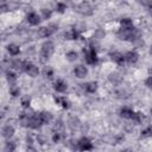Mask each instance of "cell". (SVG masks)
<instances>
[{
  "instance_id": "1",
  "label": "cell",
  "mask_w": 152,
  "mask_h": 152,
  "mask_svg": "<svg viewBox=\"0 0 152 152\" xmlns=\"http://www.w3.org/2000/svg\"><path fill=\"white\" fill-rule=\"evenodd\" d=\"M116 37L120 40H125V42H131V43H137L139 40H141V32L138 27H133L131 30H122L119 28L116 31Z\"/></svg>"
},
{
  "instance_id": "2",
  "label": "cell",
  "mask_w": 152,
  "mask_h": 152,
  "mask_svg": "<svg viewBox=\"0 0 152 152\" xmlns=\"http://www.w3.org/2000/svg\"><path fill=\"white\" fill-rule=\"evenodd\" d=\"M84 61L88 65H96L99 63V57H97V49L94 42H90L88 48H83L82 50Z\"/></svg>"
},
{
  "instance_id": "3",
  "label": "cell",
  "mask_w": 152,
  "mask_h": 152,
  "mask_svg": "<svg viewBox=\"0 0 152 152\" xmlns=\"http://www.w3.org/2000/svg\"><path fill=\"white\" fill-rule=\"evenodd\" d=\"M55 52V44L51 40H45L40 46V59L43 62L51 58V56Z\"/></svg>"
},
{
  "instance_id": "4",
  "label": "cell",
  "mask_w": 152,
  "mask_h": 152,
  "mask_svg": "<svg viewBox=\"0 0 152 152\" xmlns=\"http://www.w3.org/2000/svg\"><path fill=\"white\" fill-rule=\"evenodd\" d=\"M74 11L80 13L81 15L89 17L94 13V7L89 1H82V2H78V4L74 5Z\"/></svg>"
},
{
  "instance_id": "5",
  "label": "cell",
  "mask_w": 152,
  "mask_h": 152,
  "mask_svg": "<svg viewBox=\"0 0 152 152\" xmlns=\"http://www.w3.org/2000/svg\"><path fill=\"white\" fill-rule=\"evenodd\" d=\"M58 30V24L50 23L48 26H42L37 30V36L39 38H49Z\"/></svg>"
},
{
  "instance_id": "6",
  "label": "cell",
  "mask_w": 152,
  "mask_h": 152,
  "mask_svg": "<svg viewBox=\"0 0 152 152\" xmlns=\"http://www.w3.org/2000/svg\"><path fill=\"white\" fill-rule=\"evenodd\" d=\"M42 126H43V121H42V119H40L39 113H36V112H34L32 115L28 116L26 127H28V128H31V129H39Z\"/></svg>"
},
{
  "instance_id": "7",
  "label": "cell",
  "mask_w": 152,
  "mask_h": 152,
  "mask_svg": "<svg viewBox=\"0 0 152 152\" xmlns=\"http://www.w3.org/2000/svg\"><path fill=\"white\" fill-rule=\"evenodd\" d=\"M94 147V144L91 141L90 138L88 137H82L80 139H77V150L82 151V152H88L91 151Z\"/></svg>"
},
{
  "instance_id": "8",
  "label": "cell",
  "mask_w": 152,
  "mask_h": 152,
  "mask_svg": "<svg viewBox=\"0 0 152 152\" xmlns=\"http://www.w3.org/2000/svg\"><path fill=\"white\" fill-rule=\"evenodd\" d=\"M24 72L26 75H28L30 77H37L40 72L38 65H36L34 63L32 62H26L25 63V68H24Z\"/></svg>"
},
{
  "instance_id": "9",
  "label": "cell",
  "mask_w": 152,
  "mask_h": 152,
  "mask_svg": "<svg viewBox=\"0 0 152 152\" xmlns=\"http://www.w3.org/2000/svg\"><path fill=\"white\" fill-rule=\"evenodd\" d=\"M26 20H27V23H28L31 26H37V25L40 24L42 18H40V15H39L37 12L31 11V12H28V13L26 14Z\"/></svg>"
},
{
  "instance_id": "10",
  "label": "cell",
  "mask_w": 152,
  "mask_h": 152,
  "mask_svg": "<svg viewBox=\"0 0 152 152\" xmlns=\"http://www.w3.org/2000/svg\"><path fill=\"white\" fill-rule=\"evenodd\" d=\"M25 63L26 61L19 59V58H14L11 61L10 63V68L14 71H19V72H24V68H25Z\"/></svg>"
},
{
  "instance_id": "11",
  "label": "cell",
  "mask_w": 152,
  "mask_h": 152,
  "mask_svg": "<svg viewBox=\"0 0 152 152\" xmlns=\"http://www.w3.org/2000/svg\"><path fill=\"white\" fill-rule=\"evenodd\" d=\"M68 88H69L68 83H66L64 80H62V78H57V80L53 82V89H55V91H57V93H59V94L65 93V91L68 90Z\"/></svg>"
},
{
  "instance_id": "12",
  "label": "cell",
  "mask_w": 152,
  "mask_h": 152,
  "mask_svg": "<svg viewBox=\"0 0 152 152\" xmlns=\"http://www.w3.org/2000/svg\"><path fill=\"white\" fill-rule=\"evenodd\" d=\"M14 133H15V128H14V126L11 125V124H7V125H5V126L1 128V135H2L5 139H7V140L12 139L13 135H14Z\"/></svg>"
},
{
  "instance_id": "13",
  "label": "cell",
  "mask_w": 152,
  "mask_h": 152,
  "mask_svg": "<svg viewBox=\"0 0 152 152\" xmlns=\"http://www.w3.org/2000/svg\"><path fill=\"white\" fill-rule=\"evenodd\" d=\"M124 58H125V63L135 64L139 59V53L134 50H131V51H127L126 53H124Z\"/></svg>"
},
{
  "instance_id": "14",
  "label": "cell",
  "mask_w": 152,
  "mask_h": 152,
  "mask_svg": "<svg viewBox=\"0 0 152 152\" xmlns=\"http://www.w3.org/2000/svg\"><path fill=\"white\" fill-rule=\"evenodd\" d=\"M108 81L113 84V86H120L124 81V76L119 72V71H112L108 75Z\"/></svg>"
},
{
  "instance_id": "15",
  "label": "cell",
  "mask_w": 152,
  "mask_h": 152,
  "mask_svg": "<svg viewBox=\"0 0 152 152\" xmlns=\"http://www.w3.org/2000/svg\"><path fill=\"white\" fill-rule=\"evenodd\" d=\"M74 75L77 78H84L88 75V68L83 64H77L74 68Z\"/></svg>"
},
{
  "instance_id": "16",
  "label": "cell",
  "mask_w": 152,
  "mask_h": 152,
  "mask_svg": "<svg viewBox=\"0 0 152 152\" xmlns=\"http://www.w3.org/2000/svg\"><path fill=\"white\" fill-rule=\"evenodd\" d=\"M81 86H82L83 90H84L86 93H88V94H94V93H96L97 89H99V83H97L96 81H90V82L83 83V84H81Z\"/></svg>"
},
{
  "instance_id": "17",
  "label": "cell",
  "mask_w": 152,
  "mask_h": 152,
  "mask_svg": "<svg viewBox=\"0 0 152 152\" xmlns=\"http://www.w3.org/2000/svg\"><path fill=\"white\" fill-rule=\"evenodd\" d=\"M109 57L110 59L118 64V65H124L125 64V58H124V53H121L120 51H112L109 53Z\"/></svg>"
},
{
  "instance_id": "18",
  "label": "cell",
  "mask_w": 152,
  "mask_h": 152,
  "mask_svg": "<svg viewBox=\"0 0 152 152\" xmlns=\"http://www.w3.org/2000/svg\"><path fill=\"white\" fill-rule=\"evenodd\" d=\"M53 100L55 102L61 106L63 109H69L71 107V102L65 97V96H53Z\"/></svg>"
},
{
  "instance_id": "19",
  "label": "cell",
  "mask_w": 152,
  "mask_h": 152,
  "mask_svg": "<svg viewBox=\"0 0 152 152\" xmlns=\"http://www.w3.org/2000/svg\"><path fill=\"white\" fill-rule=\"evenodd\" d=\"M133 114H134V110H133L131 107H127V106L121 107L120 110H119V115H120L121 118L126 119V120H132Z\"/></svg>"
},
{
  "instance_id": "20",
  "label": "cell",
  "mask_w": 152,
  "mask_h": 152,
  "mask_svg": "<svg viewBox=\"0 0 152 152\" xmlns=\"http://www.w3.org/2000/svg\"><path fill=\"white\" fill-rule=\"evenodd\" d=\"M81 124H82V122L80 121V119H78L77 116L71 115V116H69V119H68V126H69V128H70V129H72V131L80 129Z\"/></svg>"
},
{
  "instance_id": "21",
  "label": "cell",
  "mask_w": 152,
  "mask_h": 152,
  "mask_svg": "<svg viewBox=\"0 0 152 152\" xmlns=\"http://www.w3.org/2000/svg\"><path fill=\"white\" fill-rule=\"evenodd\" d=\"M6 81H7V83L10 84V87H12V86H17V81H18V76H17V74H15L14 71H12V70L6 71Z\"/></svg>"
},
{
  "instance_id": "22",
  "label": "cell",
  "mask_w": 152,
  "mask_h": 152,
  "mask_svg": "<svg viewBox=\"0 0 152 152\" xmlns=\"http://www.w3.org/2000/svg\"><path fill=\"white\" fill-rule=\"evenodd\" d=\"M40 115V119L43 121V125H48V124H51L53 121V115L51 112H48V110H43L39 113Z\"/></svg>"
},
{
  "instance_id": "23",
  "label": "cell",
  "mask_w": 152,
  "mask_h": 152,
  "mask_svg": "<svg viewBox=\"0 0 152 152\" xmlns=\"http://www.w3.org/2000/svg\"><path fill=\"white\" fill-rule=\"evenodd\" d=\"M6 50H7V52L11 55V56H18L19 53H20V46L18 45V44H15V43H10L7 46H6Z\"/></svg>"
},
{
  "instance_id": "24",
  "label": "cell",
  "mask_w": 152,
  "mask_h": 152,
  "mask_svg": "<svg viewBox=\"0 0 152 152\" xmlns=\"http://www.w3.org/2000/svg\"><path fill=\"white\" fill-rule=\"evenodd\" d=\"M135 27L134 24H133V20L131 18H122L120 19V28L122 30H131Z\"/></svg>"
},
{
  "instance_id": "25",
  "label": "cell",
  "mask_w": 152,
  "mask_h": 152,
  "mask_svg": "<svg viewBox=\"0 0 152 152\" xmlns=\"http://www.w3.org/2000/svg\"><path fill=\"white\" fill-rule=\"evenodd\" d=\"M87 27H88V26H87V23H86V21H76L71 28L75 30V31L81 36L83 32L87 31Z\"/></svg>"
},
{
  "instance_id": "26",
  "label": "cell",
  "mask_w": 152,
  "mask_h": 152,
  "mask_svg": "<svg viewBox=\"0 0 152 152\" xmlns=\"http://www.w3.org/2000/svg\"><path fill=\"white\" fill-rule=\"evenodd\" d=\"M132 120H133L137 125H142V124L147 120V118H146V115H145L142 112H134Z\"/></svg>"
},
{
  "instance_id": "27",
  "label": "cell",
  "mask_w": 152,
  "mask_h": 152,
  "mask_svg": "<svg viewBox=\"0 0 152 152\" xmlns=\"http://www.w3.org/2000/svg\"><path fill=\"white\" fill-rule=\"evenodd\" d=\"M64 38H65L66 40H76V39L80 38V34H78L75 30L70 28V30H68V31L64 32Z\"/></svg>"
},
{
  "instance_id": "28",
  "label": "cell",
  "mask_w": 152,
  "mask_h": 152,
  "mask_svg": "<svg viewBox=\"0 0 152 152\" xmlns=\"http://www.w3.org/2000/svg\"><path fill=\"white\" fill-rule=\"evenodd\" d=\"M64 128H65V125H64V122L61 119L56 120L55 124H53V126H52V131L53 132H57V133H63L64 132Z\"/></svg>"
},
{
  "instance_id": "29",
  "label": "cell",
  "mask_w": 152,
  "mask_h": 152,
  "mask_svg": "<svg viewBox=\"0 0 152 152\" xmlns=\"http://www.w3.org/2000/svg\"><path fill=\"white\" fill-rule=\"evenodd\" d=\"M65 58H66V61H69L71 63L76 62L78 59V52L75 51V50H69V51L65 52Z\"/></svg>"
},
{
  "instance_id": "30",
  "label": "cell",
  "mask_w": 152,
  "mask_h": 152,
  "mask_svg": "<svg viewBox=\"0 0 152 152\" xmlns=\"http://www.w3.org/2000/svg\"><path fill=\"white\" fill-rule=\"evenodd\" d=\"M42 74H43V76H44L45 78L51 80V78L53 77V75H55V71H53L52 66H50V65H45V66L43 68V70H42Z\"/></svg>"
},
{
  "instance_id": "31",
  "label": "cell",
  "mask_w": 152,
  "mask_h": 152,
  "mask_svg": "<svg viewBox=\"0 0 152 152\" xmlns=\"http://www.w3.org/2000/svg\"><path fill=\"white\" fill-rule=\"evenodd\" d=\"M15 147H17L15 142H14V141H12V140L10 139V140H7V141L5 142L4 152H14V151H15Z\"/></svg>"
},
{
  "instance_id": "32",
  "label": "cell",
  "mask_w": 152,
  "mask_h": 152,
  "mask_svg": "<svg viewBox=\"0 0 152 152\" xmlns=\"http://www.w3.org/2000/svg\"><path fill=\"white\" fill-rule=\"evenodd\" d=\"M30 103H31V97L28 95H24V96H20V104L24 109H27L30 108Z\"/></svg>"
},
{
  "instance_id": "33",
  "label": "cell",
  "mask_w": 152,
  "mask_h": 152,
  "mask_svg": "<svg viewBox=\"0 0 152 152\" xmlns=\"http://www.w3.org/2000/svg\"><path fill=\"white\" fill-rule=\"evenodd\" d=\"M39 15L43 19H50L51 15H52V10L46 8V7H43V8H40V14Z\"/></svg>"
},
{
  "instance_id": "34",
  "label": "cell",
  "mask_w": 152,
  "mask_h": 152,
  "mask_svg": "<svg viewBox=\"0 0 152 152\" xmlns=\"http://www.w3.org/2000/svg\"><path fill=\"white\" fill-rule=\"evenodd\" d=\"M104 37H106V31H104L103 28H96V30L94 31V36H93L94 39L100 40V39H103Z\"/></svg>"
},
{
  "instance_id": "35",
  "label": "cell",
  "mask_w": 152,
  "mask_h": 152,
  "mask_svg": "<svg viewBox=\"0 0 152 152\" xmlns=\"http://www.w3.org/2000/svg\"><path fill=\"white\" fill-rule=\"evenodd\" d=\"M151 133H152V131H151V126L148 125V126H146L145 128H142V131L140 132V138H142V139H145V138H150V137H151Z\"/></svg>"
},
{
  "instance_id": "36",
  "label": "cell",
  "mask_w": 152,
  "mask_h": 152,
  "mask_svg": "<svg viewBox=\"0 0 152 152\" xmlns=\"http://www.w3.org/2000/svg\"><path fill=\"white\" fill-rule=\"evenodd\" d=\"M10 94L13 97H19L20 96V88L18 86H12L10 87Z\"/></svg>"
},
{
  "instance_id": "37",
  "label": "cell",
  "mask_w": 152,
  "mask_h": 152,
  "mask_svg": "<svg viewBox=\"0 0 152 152\" xmlns=\"http://www.w3.org/2000/svg\"><path fill=\"white\" fill-rule=\"evenodd\" d=\"M66 8H68V6H66V4H64V2H57L56 6H55L56 12H58V13H64Z\"/></svg>"
},
{
  "instance_id": "38",
  "label": "cell",
  "mask_w": 152,
  "mask_h": 152,
  "mask_svg": "<svg viewBox=\"0 0 152 152\" xmlns=\"http://www.w3.org/2000/svg\"><path fill=\"white\" fill-rule=\"evenodd\" d=\"M128 96V93L126 91V89H119V90H115V97L118 99H125Z\"/></svg>"
},
{
  "instance_id": "39",
  "label": "cell",
  "mask_w": 152,
  "mask_h": 152,
  "mask_svg": "<svg viewBox=\"0 0 152 152\" xmlns=\"http://www.w3.org/2000/svg\"><path fill=\"white\" fill-rule=\"evenodd\" d=\"M63 138V133H57V132H53L52 133V141L53 142H59L61 141V139Z\"/></svg>"
},
{
  "instance_id": "40",
  "label": "cell",
  "mask_w": 152,
  "mask_h": 152,
  "mask_svg": "<svg viewBox=\"0 0 152 152\" xmlns=\"http://www.w3.org/2000/svg\"><path fill=\"white\" fill-rule=\"evenodd\" d=\"M11 10V7H10V5L8 4H0V14H2V13H6V12H8Z\"/></svg>"
},
{
  "instance_id": "41",
  "label": "cell",
  "mask_w": 152,
  "mask_h": 152,
  "mask_svg": "<svg viewBox=\"0 0 152 152\" xmlns=\"http://www.w3.org/2000/svg\"><path fill=\"white\" fill-rule=\"evenodd\" d=\"M37 141H38L40 145H44V144L48 141V139H46L45 135H43V134H38V135H37Z\"/></svg>"
},
{
  "instance_id": "42",
  "label": "cell",
  "mask_w": 152,
  "mask_h": 152,
  "mask_svg": "<svg viewBox=\"0 0 152 152\" xmlns=\"http://www.w3.org/2000/svg\"><path fill=\"white\" fill-rule=\"evenodd\" d=\"M144 84L146 86V88H148V89H150V88L152 87V77H151V76H147V77H146V80L144 81Z\"/></svg>"
},
{
  "instance_id": "43",
  "label": "cell",
  "mask_w": 152,
  "mask_h": 152,
  "mask_svg": "<svg viewBox=\"0 0 152 152\" xmlns=\"http://www.w3.org/2000/svg\"><path fill=\"white\" fill-rule=\"evenodd\" d=\"M80 131H81L82 133H86V132L88 131V125H86V124H81V126H80Z\"/></svg>"
},
{
  "instance_id": "44",
  "label": "cell",
  "mask_w": 152,
  "mask_h": 152,
  "mask_svg": "<svg viewBox=\"0 0 152 152\" xmlns=\"http://www.w3.org/2000/svg\"><path fill=\"white\" fill-rule=\"evenodd\" d=\"M121 152H132V151H131V150H128V148H127V150H122V151H121Z\"/></svg>"
}]
</instances>
